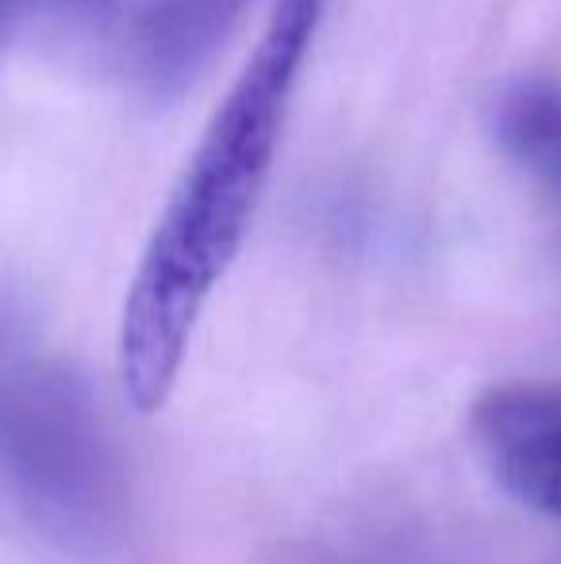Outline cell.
Listing matches in <instances>:
<instances>
[{
  "label": "cell",
  "instance_id": "5",
  "mask_svg": "<svg viewBox=\"0 0 561 564\" xmlns=\"http://www.w3.org/2000/svg\"><path fill=\"white\" fill-rule=\"evenodd\" d=\"M493 139L561 204V82L524 77L496 93Z\"/></svg>",
  "mask_w": 561,
  "mask_h": 564
},
{
  "label": "cell",
  "instance_id": "1",
  "mask_svg": "<svg viewBox=\"0 0 561 564\" xmlns=\"http://www.w3.org/2000/svg\"><path fill=\"white\" fill-rule=\"evenodd\" d=\"M323 8L327 0H273L150 230L120 319V384L139 415L173 395L204 304L255 224Z\"/></svg>",
  "mask_w": 561,
  "mask_h": 564
},
{
  "label": "cell",
  "instance_id": "2",
  "mask_svg": "<svg viewBox=\"0 0 561 564\" xmlns=\"http://www.w3.org/2000/svg\"><path fill=\"white\" fill-rule=\"evenodd\" d=\"M0 473L31 519L69 545H100L120 522V473L85 384L0 304Z\"/></svg>",
  "mask_w": 561,
  "mask_h": 564
},
{
  "label": "cell",
  "instance_id": "3",
  "mask_svg": "<svg viewBox=\"0 0 561 564\" xmlns=\"http://www.w3.org/2000/svg\"><path fill=\"white\" fill-rule=\"evenodd\" d=\"M485 468L508 496L561 522V392L542 384L488 388L470 415Z\"/></svg>",
  "mask_w": 561,
  "mask_h": 564
},
{
  "label": "cell",
  "instance_id": "4",
  "mask_svg": "<svg viewBox=\"0 0 561 564\" xmlns=\"http://www.w3.org/2000/svg\"><path fill=\"white\" fill-rule=\"evenodd\" d=\"M242 8L247 0H142L123 43L131 74L154 93L181 89L201 74Z\"/></svg>",
  "mask_w": 561,
  "mask_h": 564
},
{
  "label": "cell",
  "instance_id": "6",
  "mask_svg": "<svg viewBox=\"0 0 561 564\" xmlns=\"http://www.w3.org/2000/svg\"><path fill=\"white\" fill-rule=\"evenodd\" d=\"M23 8H28V0H0V51L8 46V35H12Z\"/></svg>",
  "mask_w": 561,
  "mask_h": 564
}]
</instances>
